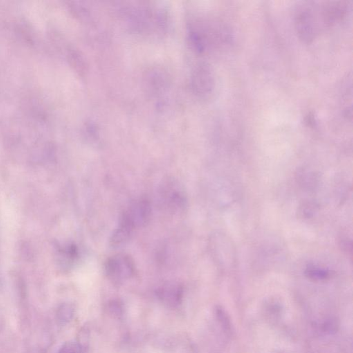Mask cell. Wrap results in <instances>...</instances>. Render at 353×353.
<instances>
[{
	"label": "cell",
	"mask_w": 353,
	"mask_h": 353,
	"mask_svg": "<svg viewBox=\"0 0 353 353\" xmlns=\"http://www.w3.org/2000/svg\"><path fill=\"white\" fill-rule=\"evenodd\" d=\"M313 10L310 7H302L295 15V29L300 39L311 42L316 33L317 23Z\"/></svg>",
	"instance_id": "7a4b0ae2"
},
{
	"label": "cell",
	"mask_w": 353,
	"mask_h": 353,
	"mask_svg": "<svg viewBox=\"0 0 353 353\" xmlns=\"http://www.w3.org/2000/svg\"><path fill=\"white\" fill-rule=\"evenodd\" d=\"M58 353H77L76 347L72 343L66 344L61 349Z\"/></svg>",
	"instance_id": "30bf717a"
},
{
	"label": "cell",
	"mask_w": 353,
	"mask_h": 353,
	"mask_svg": "<svg viewBox=\"0 0 353 353\" xmlns=\"http://www.w3.org/2000/svg\"><path fill=\"white\" fill-rule=\"evenodd\" d=\"M192 85L197 94L206 96L211 93L214 86V78L211 70L206 64H201L194 71Z\"/></svg>",
	"instance_id": "277c9868"
},
{
	"label": "cell",
	"mask_w": 353,
	"mask_h": 353,
	"mask_svg": "<svg viewBox=\"0 0 353 353\" xmlns=\"http://www.w3.org/2000/svg\"><path fill=\"white\" fill-rule=\"evenodd\" d=\"M136 228L131 221L122 215L118 228L113 231L111 235L110 244L112 247L118 248L127 244L132 237Z\"/></svg>",
	"instance_id": "5b68a950"
},
{
	"label": "cell",
	"mask_w": 353,
	"mask_h": 353,
	"mask_svg": "<svg viewBox=\"0 0 353 353\" xmlns=\"http://www.w3.org/2000/svg\"><path fill=\"white\" fill-rule=\"evenodd\" d=\"M160 297L167 304H177L182 295V290L179 286L169 285L164 286L159 292Z\"/></svg>",
	"instance_id": "52a82bcc"
},
{
	"label": "cell",
	"mask_w": 353,
	"mask_h": 353,
	"mask_svg": "<svg viewBox=\"0 0 353 353\" xmlns=\"http://www.w3.org/2000/svg\"><path fill=\"white\" fill-rule=\"evenodd\" d=\"M165 190L163 193V198L165 199L164 203L167 206L173 210L182 208L185 202V197L181 189L172 184L169 188H166Z\"/></svg>",
	"instance_id": "8992f818"
},
{
	"label": "cell",
	"mask_w": 353,
	"mask_h": 353,
	"mask_svg": "<svg viewBox=\"0 0 353 353\" xmlns=\"http://www.w3.org/2000/svg\"><path fill=\"white\" fill-rule=\"evenodd\" d=\"M309 277L316 280H322L328 276V273L323 270L311 269L309 271Z\"/></svg>",
	"instance_id": "9c48e42d"
},
{
	"label": "cell",
	"mask_w": 353,
	"mask_h": 353,
	"mask_svg": "<svg viewBox=\"0 0 353 353\" xmlns=\"http://www.w3.org/2000/svg\"><path fill=\"white\" fill-rule=\"evenodd\" d=\"M133 259L125 254H118L107 259L105 264L106 275L114 283H121L134 275Z\"/></svg>",
	"instance_id": "6da1fadb"
},
{
	"label": "cell",
	"mask_w": 353,
	"mask_h": 353,
	"mask_svg": "<svg viewBox=\"0 0 353 353\" xmlns=\"http://www.w3.org/2000/svg\"><path fill=\"white\" fill-rule=\"evenodd\" d=\"M73 306L69 304H63L57 310V320L61 324L68 323L73 318Z\"/></svg>",
	"instance_id": "ba28073f"
},
{
	"label": "cell",
	"mask_w": 353,
	"mask_h": 353,
	"mask_svg": "<svg viewBox=\"0 0 353 353\" xmlns=\"http://www.w3.org/2000/svg\"><path fill=\"white\" fill-rule=\"evenodd\" d=\"M151 212L152 209L149 201L146 198H140L131 203L123 215L131 221L136 228H138L145 226L149 223Z\"/></svg>",
	"instance_id": "3957f363"
}]
</instances>
